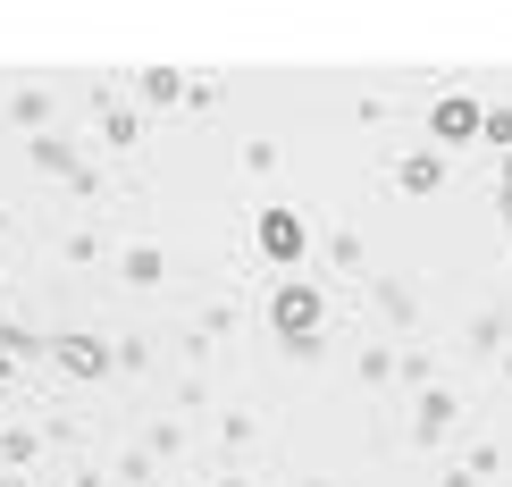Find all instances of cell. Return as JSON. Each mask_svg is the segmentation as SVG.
<instances>
[{
	"label": "cell",
	"instance_id": "obj_1",
	"mask_svg": "<svg viewBox=\"0 0 512 487\" xmlns=\"http://www.w3.org/2000/svg\"><path fill=\"white\" fill-rule=\"evenodd\" d=\"M277 320H286V336H311V294L286 286V303H277Z\"/></svg>",
	"mask_w": 512,
	"mask_h": 487
},
{
	"label": "cell",
	"instance_id": "obj_2",
	"mask_svg": "<svg viewBox=\"0 0 512 487\" xmlns=\"http://www.w3.org/2000/svg\"><path fill=\"white\" fill-rule=\"evenodd\" d=\"M261 236H269V252H294V244H303V227H294L286 210H277V219H261Z\"/></svg>",
	"mask_w": 512,
	"mask_h": 487
}]
</instances>
